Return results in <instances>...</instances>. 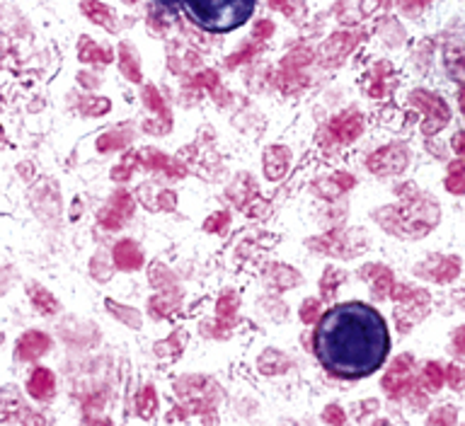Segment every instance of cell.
Listing matches in <instances>:
<instances>
[{
	"label": "cell",
	"mask_w": 465,
	"mask_h": 426,
	"mask_svg": "<svg viewBox=\"0 0 465 426\" xmlns=\"http://www.w3.org/2000/svg\"><path fill=\"white\" fill-rule=\"evenodd\" d=\"M107 109H109V102H107V100H102V102L92 100V102H90V100H87V97H85V100L80 102V112H82V114H85V116H97V114H100V112H107Z\"/></svg>",
	"instance_id": "31"
},
{
	"label": "cell",
	"mask_w": 465,
	"mask_h": 426,
	"mask_svg": "<svg viewBox=\"0 0 465 426\" xmlns=\"http://www.w3.org/2000/svg\"><path fill=\"white\" fill-rule=\"evenodd\" d=\"M388 351V325L383 315L366 303H340L317 322L315 356L322 369L337 378H366L383 366Z\"/></svg>",
	"instance_id": "1"
},
{
	"label": "cell",
	"mask_w": 465,
	"mask_h": 426,
	"mask_svg": "<svg viewBox=\"0 0 465 426\" xmlns=\"http://www.w3.org/2000/svg\"><path fill=\"white\" fill-rule=\"evenodd\" d=\"M410 366H412V356H398L390 366V371L383 378V390L390 398H403L405 393L412 390V373H410Z\"/></svg>",
	"instance_id": "4"
},
{
	"label": "cell",
	"mask_w": 465,
	"mask_h": 426,
	"mask_svg": "<svg viewBox=\"0 0 465 426\" xmlns=\"http://www.w3.org/2000/svg\"><path fill=\"white\" fill-rule=\"evenodd\" d=\"M274 34V22L272 19H259L257 24H254V39H267Z\"/></svg>",
	"instance_id": "35"
},
{
	"label": "cell",
	"mask_w": 465,
	"mask_h": 426,
	"mask_svg": "<svg viewBox=\"0 0 465 426\" xmlns=\"http://www.w3.org/2000/svg\"><path fill=\"white\" fill-rule=\"evenodd\" d=\"M361 276L364 278H374V291L378 298H385V293L393 288V274L383 267H364L361 269Z\"/></svg>",
	"instance_id": "16"
},
{
	"label": "cell",
	"mask_w": 465,
	"mask_h": 426,
	"mask_svg": "<svg viewBox=\"0 0 465 426\" xmlns=\"http://www.w3.org/2000/svg\"><path fill=\"white\" fill-rule=\"evenodd\" d=\"M126 3H136V0H126Z\"/></svg>",
	"instance_id": "41"
},
{
	"label": "cell",
	"mask_w": 465,
	"mask_h": 426,
	"mask_svg": "<svg viewBox=\"0 0 465 426\" xmlns=\"http://www.w3.org/2000/svg\"><path fill=\"white\" fill-rule=\"evenodd\" d=\"M136 204H134V197H131L126 189H119V192H114V197H112V202L107 204L105 208L97 215V220H100L102 228L107 230H116L121 228V225L126 223V220L131 218V213H134Z\"/></svg>",
	"instance_id": "3"
},
{
	"label": "cell",
	"mask_w": 465,
	"mask_h": 426,
	"mask_svg": "<svg viewBox=\"0 0 465 426\" xmlns=\"http://www.w3.org/2000/svg\"><path fill=\"white\" fill-rule=\"evenodd\" d=\"M456 351L465 356V327H461V332L456 335Z\"/></svg>",
	"instance_id": "37"
},
{
	"label": "cell",
	"mask_w": 465,
	"mask_h": 426,
	"mask_svg": "<svg viewBox=\"0 0 465 426\" xmlns=\"http://www.w3.org/2000/svg\"><path fill=\"white\" fill-rule=\"evenodd\" d=\"M446 189L453 194H465V177L461 175V165H453V175H448Z\"/></svg>",
	"instance_id": "30"
},
{
	"label": "cell",
	"mask_w": 465,
	"mask_h": 426,
	"mask_svg": "<svg viewBox=\"0 0 465 426\" xmlns=\"http://www.w3.org/2000/svg\"><path fill=\"white\" fill-rule=\"evenodd\" d=\"M119 68L131 82H139L141 80V68H139V58L134 56L129 44H121L119 46Z\"/></svg>",
	"instance_id": "20"
},
{
	"label": "cell",
	"mask_w": 465,
	"mask_h": 426,
	"mask_svg": "<svg viewBox=\"0 0 465 426\" xmlns=\"http://www.w3.org/2000/svg\"><path fill=\"white\" fill-rule=\"evenodd\" d=\"M269 5H272L274 10H281V12L291 15V5H288V0H269Z\"/></svg>",
	"instance_id": "36"
},
{
	"label": "cell",
	"mask_w": 465,
	"mask_h": 426,
	"mask_svg": "<svg viewBox=\"0 0 465 426\" xmlns=\"http://www.w3.org/2000/svg\"><path fill=\"white\" fill-rule=\"evenodd\" d=\"M194 24L213 34L243 27L254 12L257 0H182Z\"/></svg>",
	"instance_id": "2"
},
{
	"label": "cell",
	"mask_w": 465,
	"mask_h": 426,
	"mask_svg": "<svg viewBox=\"0 0 465 426\" xmlns=\"http://www.w3.org/2000/svg\"><path fill=\"white\" fill-rule=\"evenodd\" d=\"M112 259H114V267L121 272H136L143 264V249L134 240H121L112 249Z\"/></svg>",
	"instance_id": "7"
},
{
	"label": "cell",
	"mask_w": 465,
	"mask_h": 426,
	"mask_svg": "<svg viewBox=\"0 0 465 426\" xmlns=\"http://www.w3.org/2000/svg\"><path fill=\"white\" fill-rule=\"evenodd\" d=\"M139 414L143 419H150L155 414V409H158V393H155L153 385H146L143 393L139 395Z\"/></svg>",
	"instance_id": "21"
},
{
	"label": "cell",
	"mask_w": 465,
	"mask_h": 426,
	"mask_svg": "<svg viewBox=\"0 0 465 426\" xmlns=\"http://www.w3.org/2000/svg\"><path fill=\"white\" fill-rule=\"evenodd\" d=\"M288 163H291V153L283 145H272L264 153V172L269 179H281L288 170Z\"/></svg>",
	"instance_id": "10"
},
{
	"label": "cell",
	"mask_w": 465,
	"mask_h": 426,
	"mask_svg": "<svg viewBox=\"0 0 465 426\" xmlns=\"http://www.w3.org/2000/svg\"><path fill=\"white\" fill-rule=\"evenodd\" d=\"M228 223H231V215H228L226 211H218V213H213L207 223H204V230H207V233H223Z\"/></svg>",
	"instance_id": "29"
},
{
	"label": "cell",
	"mask_w": 465,
	"mask_h": 426,
	"mask_svg": "<svg viewBox=\"0 0 465 426\" xmlns=\"http://www.w3.org/2000/svg\"><path fill=\"white\" fill-rule=\"evenodd\" d=\"M29 301H32V305L37 308L39 312H44V315H56L58 312V301L44 286H34L32 283V286H29Z\"/></svg>",
	"instance_id": "15"
},
{
	"label": "cell",
	"mask_w": 465,
	"mask_h": 426,
	"mask_svg": "<svg viewBox=\"0 0 465 426\" xmlns=\"http://www.w3.org/2000/svg\"><path fill=\"white\" fill-rule=\"evenodd\" d=\"M267 278H269V283H274V288H279V291H286V288L301 283V276H298L296 269L281 267V264H279V267H274L272 272L267 274Z\"/></svg>",
	"instance_id": "18"
},
{
	"label": "cell",
	"mask_w": 465,
	"mask_h": 426,
	"mask_svg": "<svg viewBox=\"0 0 465 426\" xmlns=\"http://www.w3.org/2000/svg\"><path fill=\"white\" fill-rule=\"evenodd\" d=\"M78 56H80V61L85 63H109L112 56L109 51H105V48H100L95 42H92L90 37H82L80 44H78Z\"/></svg>",
	"instance_id": "17"
},
{
	"label": "cell",
	"mask_w": 465,
	"mask_h": 426,
	"mask_svg": "<svg viewBox=\"0 0 465 426\" xmlns=\"http://www.w3.org/2000/svg\"><path fill=\"white\" fill-rule=\"evenodd\" d=\"M80 10L85 12V17L92 19L95 24H102V27H107L109 32L116 29V24L112 22V10L107 8L105 3H100V0H82Z\"/></svg>",
	"instance_id": "14"
},
{
	"label": "cell",
	"mask_w": 465,
	"mask_h": 426,
	"mask_svg": "<svg viewBox=\"0 0 465 426\" xmlns=\"http://www.w3.org/2000/svg\"><path fill=\"white\" fill-rule=\"evenodd\" d=\"M238 310V296L233 291H226L216 303V315L218 317H231Z\"/></svg>",
	"instance_id": "26"
},
{
	"label": "cell",
	"mask_w": 465,
	"mask_h": 426,
	"mask_svg": "<svg viewBox=\"0 0 465 426\" xmlns=\"http://www.w3.org/2000/svg\"><path fill=\"white\" fill-rule=\"evenodd\" d=\"M131 139H134V136H131V131H129V129L109 131V134L100 136V141H97V150H100V153H109V150H119V148H124V145L129 143Z\"/></svg>",
	"instance_id": "19"
},
{
	"label": "cell",
	"mask_w": 465,
	"mask_h": 426,
	"mask_svg": "<svg viewBox=\"0 0 465 426\" xmlns=\"http://www.w3.org/2000/svg\"><path fill=\"white\" fill-rule=\"evenodd\" d=\"M107 308H112V312H114L116 317H121V320H124L129 327H134V330H139V327H141V315H139V312L131 310V308L116 305L114 301H107Z\"/></svg>",
	"instance_id": "24"
},
{
	"label": "cell",
	"mask_w": 465,
	"mask_h": 426,
	"mask_svg": "<svg viewBox=\"0 0 465 426\" xmlns=\"http://www.w3.org/2000/svg\"><path fill=\"white\" fill-rule=\"evenodd\" d=\"M446 380H448V385H451L453 390H463V385H465V369H461V366H448V369H446Z\"/></svg>",
	"instance_id": "32"
},
{
	"label": "cell",
	"mask_w": 465,
	"mask_h": 426,
	"mask_svg": "<svg viewBox=\"0 0 465 426\" xmlns=\"http://www.w3.org/2000/svg\"><path fill=\"white\" fill-rule=\"evenodd\" d=\"M143 97H146V105H148L150 109H153V112H160V114H163L165 119H170V112H168V107H165L163 97H160V92L155 90L153 85H148V87H146Z\"/></svg>",
	"instance_id": "27"
},
{
	"label": "cell",
	"mask_w": 465,
	"mask_h": 426,
	"mask_svg": "<svg viewBox=\"0 0 465 426\" xmlns=\"http://www.w3.org/2000/svg\"><path fill=\"white\" fill-rule=\"evenodd\" d=\"M405 163H407V155H405L403 148H383L378 153H374L366 165H369L371 172L376 175H398L405 170Z\"/></svg>",
	"instance_id": "5"
},
{
	"label": "cell",
	"mask_w": 465,
	"mask_h": 426,
	"mask_svg": "<svg viewBox=\"0 0 465 426\" xmlns=\"http://www.w3.org/2000/svg\"><path fill=\"white\" fill-rule=\"evenodd\" d=\"M317 310H320V301H315V298H308V301L303 303V308H301V320L306 322V325H310V322L317 317Z\"/></svg>",
	"instance_id": "34"
},
{
	"label": "cell",
	"mask_w": 465,
	"mask_h": 426,
	"mask_svg": "<svg viewBox=\"0 0 465 426\" xmlns=\"http://www.w3.org/2000/svg\"><path fill=\"white\" fill-rule=\"evenodd\" d=\"M143 163L146 168L150 170H158V172L168 175V177H184L187 175V168H184L182 163H177V160H173L170 155L165 153H155V150H143Z\"/></svg>",
	"instance_id": "11"
},
{
	"label": "cell",
	"mask_w": 465,
	"mask_h": 426,
	"mask_svg": "<svg viewBox=\"0 0 465 426\" xmlns=\"http://www.w3.org/2000/svg\"><path fill=\"white\" fill-rule=\"evenodd\" d=\"M354 184H356V179L351 177V175L337 172V175H332L330 179H320V182H315V192L320 194V197H332V199H335L337 194L346 192V189H351Z\"/></svg>",
	"instance_id": "13"
},
{
	"label": "cell",
	"mask_w": 465,
	"mask_h": 426,
	"mask_svg": "<svg viewBox=\"0 0 465 426\" xmlns=\"http://www.w3.org/2000/svg\"><path fill=\"white\" fill-rule=\"evenodd\" d=\"M461 153L465 155V134H463V141H461Z\"/></svg>",
	"instance_id": "40"
},
{
	"label": "cell",
	"mask_w": 465,
	"mask_h": 426,
	"mask_svg": "<svg viewBox=\"0 0 465 426\" xmlns=\"http://www.w3.org/2000/svg\"><path fill=\"white\" fill-rule=\"evenodd\" d=\"M330 131L337 141H342V143H351V141H356L359 139V134H361V116L351 114V112L335 116V119L330 121Z\"/></svg>",
	"instance_id": "9"
},
{
	"label": "cell",
	"mask_w": 465,
	"mask_h": 426,
	"mask_svg": "<svg viewBox=\"0 0 465 426\" xmlns=\"http://www.w3.org/2000/svg\"><path fill=\"white\" fill-rule=\"evenodd\" d=\"M444 378H446V371H441L439 364H427L424 369V383H427L429 390H439L444 385Z\"/></svg>",
	"instance_id": "25"
},
{
	"label": "cell",
	"mask_w": 465,
	"mask_h": 426,
	"mask_svg": "<svg viewBox=\"0 0 465 426\" xmlns=\"http://www.w3.org/2000/svg\"><path fill=\"white\" fill-rule=\"evenodd\" d=\"M322 422L340 426L346 422V417H344V412H342L340 405H330V407H325V412H322Z\"/></svg>",
	"instance_id": "33"
},
{
	"label": "cell",
	"mask_w": 465,
	"mask_h": 426,
	"mask_svg": "<svg viewBox=\"0 0 465 426\" xmlns=\"http://www.w3.org/2000/svg\"><path fill=\"white\" fill-rule=\"evenodd\" d=\"M49 346H51V339H49L44 332L29 330L17 339V346H15L17 351H15V354H17V359H22V361H37L39 356L46 354Z\"/></svg>",
	"instance_id": "6"
},
{
	"label": "cell",
	"mask_w": 465,
	"mask_h": 426,
	"mask_svg": "<svg viewBox=\"0 0 465 426\" xmlns=\"http://www.w3.org/2000/svg\"><path fill=\"white\" fill-rule=\"evenodd\" d=\"M340 281H342V272H340V269L327 267L325 274H322V281H320L322 296H325V298L335 296V291H337V286H340Z\"/></svg>",
	"instance_id": "23"
},
{
	"label": "cell",
	"mask_w": 465,
	"mask_h": 426,
	"mask_svg": "<svg viewBox=\"0 0 465 426\" xmlns=\"http://www.w3.org/2000/svg\"><path fill=\"white\" fill-rule=\"evenodd\" d=\"M27 393L32 395L34 400H39V402L51 400L53 393H56V378H53L51 371L44 369V366L34 369V373L29 375V380H27Z\"/></svg>",
	"instance_id": "8"
},
{
	"label": "cell",
	"mask_w": 465,
	"mask_h": 426,
	"mask_svg": "<svg viewBox=\"0 0 465 426\" xmlns=\"http://www.w3.org/2000/svg\"><path fill=\"white\" fill-rule=\"evenodd\" d=\"M158 3L168 5V8H173V5H177V3H179V0H158Z\"/></svg>",
	"instance_id": "39"
},
{
	"label": "cell",
	"mask_w": 465,
	"mask_h": 426,
	"mask_svg": "<svg viewBox=\"0 0 465 426\" xmlns=\"http://www.w3.org/2000/svg\"><path fill=\"white\" fill-rule=\"evenodd\" d=\"M453 422V414H448V412H441V414H434L432 417V422Z\"/></svg>",
	"instance_id": "38"
},
{
	"label": "cell",
	"mask_w": 465,
	"mask_h": 426,
	"mask_svg": "<svg viewBox=\"0 0 465 426\" xmlns=\"http://www.w3.org/2000/svg\"><path fill=\"white\" fill-rule=\"evenodd\" d=\"M136 165H139V153H126L121 165H116V168L112 170V177H114L116 182H124V179H129L131 175H134Z\"/></svg>",
	"instance_id": "22"
},
{
	"label": "cell",
	"mask_w": 465,
	"mask_h": 426,
	"mask_svg": "<svg viewBox=\"0 0 465 426\" xmlns=\"http://www.w3.org/2000/svg\"><path fill=\"white\" fill-rule=\"evenodd\" d=\"M150 281H153V286H158L160 291H165L168 286H173L175 278H173V274H170L165 267H160V264H153V269H150Z\"/></svg>",
	"instance_id": "28"
},
{
	"label": "cell",
	"mask_w": 465,
	"mask_h": 426,
	"mask_svg": "<svg viewBox=\"0 0 465 426\" xmlns=\"http://www.w3.org/2000/svg\"><path fill=\"white\" fill-rule=\"evenodd\" d=\"M310 247L320 249L322 254H335V257H351L354 252H349L346 247V235L344 233H327L322 238L310 240Z\"/></svg>",
	"instance_id": "12"
}]
</instances>
